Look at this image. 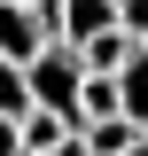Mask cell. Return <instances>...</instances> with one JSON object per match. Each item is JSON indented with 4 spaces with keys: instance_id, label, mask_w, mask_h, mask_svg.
Wrapping results in <instances>:
<instances>
[{
    "instance_id": "1",
    "label": "cell",
    "mask_w": 148,
    "mask_h": 156,
    "mask_svg": "<svg viewBox=\"0 0 148 156\" xmlns=\"http://www.w3.org/2000/svg\"><path fill=\"white\" fill-rule=\"evenodd\" d=\"M23 86H31V109H47V117H62L78 133V94H86V62H78V47H39L31 62H23Z\"/></svg>"
},
{
    "instance_id": "2",
    "label": "cell",
    "mask_w": 148,
    "mask_h": 156,
    "mask_svg": "<svg viewBox=\"0 0 148 156\" xmlns=\"http://www.w3.org/2000/svg\"><path fill=\"white\" fill-rule=\"evenodd\" d=\"M39 47H47V23H39V16H23V8H8V0H0V62H16V70H23V62H31Z\"/></svg>"
},
{
    "instance_id": "3",
    "label": "cell",
    "mask_w": 148,
    "mask_h": 156,
    "mask_svg": "<svg viewBox=\"0 0 148 156\" xmlns=\"http://www.w3.org/2000/svg\"><path fill=\"white\" fill-rule=\"evenodd\" d=\"M117 117L148 140V47H132V62L117 70Z\"/></svg>"
},
{
    "instance_id": "4",
    "label": "cell",
    "mask_w": 148,
    "mask_h": 156,
    "mask_svg": "<svg viewBox=\"0 0 148 156\" xmlns=\"http://www.w3.org/2000/svg\"><path fill=\"white\" fill-rule=\"evenodd\" d=\"M16 133H23V156H62V148H70V125H62V117H47V109H31V117H23V125H16Z\"/></svg>"
},
{
    "instance_id": "5",
    "label": "cell",
    "mask_w": 148,
    "mask_h": 156,
    "mask_svg": "<svg viewBox=\"0 0 148 156\" xmlns=\"http://www.w3.org/2000/svg\"><path fill=\"white\" fill-rule=\"evenodd\" d=\"M78 62H86V78H117V70L132 62V39H125V31H101V39L78 47Z\"/></svg>"
},
{
    "instance_id": "6",
    "label": "cell",
    "mask_w": 148,
    "mask_h": 156,
    "mask_svg": "<svg viewBox=\"0 0 148 156\" xmlns=\"http://www.w3.org/2000/svg\"><path fill=\"white\" fill-rule=\"evenodd\" d=\"M0 117H16V125L31 117V86H23V70H16V62H0Z\"/></svg>"
},
{
    "instance_id": "7",
    "label": "cell",
    "mask_w": 148,
    "mask_h": 156,
    "mask_svg": "<svg viewBox=\"0 0 148 156\" xmlns=\"http://www.w3.org/2000/svg\"><path fill=\"white\" fill-rule=\"evenodd\" d=\"M117 31L132 47H148V0H117Z\"/></svg>"
},
{
    "instance_id": "8",
    "label": "cell",
    "mask_w": 148,
    "mask_h": 156,
    "mask_svg": "<svg viewBox=\"0 0 148 156\" xmlns=\"http://www.w3.org/2000/svg\"><path fill=\"white\" fill-rule=\"evenodd\" d=\"M0 156H23V133H16V117H0Z\"/></svg>"
},
{
    "instance_id": "9",
    "label": "cell",
    "mask_w": 148,
    "mask_h": 156,
    "mask_svg": "<svg viewBox=\"0 0 148 156\" xmlns=\"http://www.w3.org/2000/svg\"><path fill=\"white\" fill-rule=\"evenodd\" d=\"M132 156H148V140H140V148H132Z\"/></svg>"
}]
</instances>
